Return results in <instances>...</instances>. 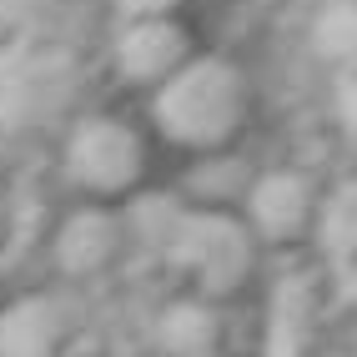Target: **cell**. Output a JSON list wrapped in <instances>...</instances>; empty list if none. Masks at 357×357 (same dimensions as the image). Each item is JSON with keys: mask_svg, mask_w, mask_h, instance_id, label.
I'll return each mask as SVG.
<instances>
[{"mask_svg": "<svg viewBox=\"0 0 357 357\" xmlns=\"http://www.w3.org/2000/svg\"><path fill=\"white\" fill-rule=\"evenodd\" d=\"M252 91L242 66L227 56H192L166 86L151 91V121L172 146L217 156L247 126Z\"/></svg>", "mask_w": 357, "mask_h": 357, "instance_id": "cell-1", "label": "cell"}, {"mask_svg": "<svg viewBox=\"0 0 357 357\" xmlns=\"http://www.w3.org/2000/svg\"><path fill=\"white\" fill-rule=\"evenodd\" d=\"M81 96V61L51 36H6L0 40V136H26L61 121Z\"/></svg>", "mask_w": 357, "mask_h": 357, "instance_id": "cell-2", "label": "cell"}, {"mask_svg": "<svg viewBox=\"0 0 357 357\" xmlns=\"http://www.w3.org/2000/svg\"><path fill=\"white\" fill-rule=\"evenodd\" d=\"M66 181L86 202H111V197H136L146 176V141L141 131L116 111H86L70 121L66 146H61Z\"/></svg>", "mask_w": 357, "mask_h": 357, "instance_id": "cell-3", "label": "cell"}, {"mask_svg": "<svg viewBox=\"0 0 357 357\" xmlns=\"http://www.w3.org/2000/svg\"><path fill=\"white\" fill-rule=\"evenodd\" d=\"M172 267L197 287V297L222 302L247 287L257 267V231L247 227L242 211L227 206H192L172 242Z\"/></svg>", "mask_w": 357, "mask_h": 357, "instance_id": "cell-4", "label": "cell"}, {"mask_svg": "<svg viewBox=\"0 0 357 357\" xmlns=\"http://www.w3.org/2000/svg\"><path fill=\"white\" fill-rule=\"evenodd\" d=\"M192 31L181 26L176 15H161V20H121L111 31V66L116 76L131 81V86H166L176 70L192 61Z\"/></svg>", "mask_w": 357, "mask_h": 357, "instance_id": "cell-5", "label": "cell"}, {"mask_svg": "<svg viewBox=\"0 0 357 357\" xmlns=\"http://www.w3.org/2000/svg\"><path fill=\"white\" fill-rule=\"evenodd\" d=\"M317 192L312 181L292 166H272V172H257L247 186L242 217L257 231V242H297V236L317 231Z\"/></svg>", "mask_w": 357, "mask_h": 357, "instance_id": "cell-6", "label": "cell"}, {"mask_svg": "<svg viewBox=\"0 0 357 357\" xmlns=\"http://www.w3.org/2000/svg\"><path fill=\"white\" fill-rule=\"evenodd\" d=\"M126 247H131L126 217L106 202H81L76 211L61 217V227L51 236L56 272H66V277H101L121 261Z\"/></svg>", "mask_w": 357, "mask_h": 357, "instance_id": "cell-7", "label": "cell"}, {"mask_svg": "<svg viewBox=\"0 0 357 357\" xmlns=\"http://www.w3.org/2000/svg\"><path fill=\"white\" fill-rule=\"evenodd\" d=\"M70 342V312L56 292H26L0 307V357H61Z\"/></svg>", "mask_w": 357, "mask_h": 357, "instance_id": "cell-8", "label": "cell"}, {"mask_svg": "<svg viewBox=\"0 0 357 357\" xmlns=\"http://www.w3.org/2000/svg\"><path fill=\"white\" fill-rule=\"evenodd\" d=\"M222 312L206 297H172L151 317V357H217Z\"/></svg>", "mask_w": 357, "mask_h": 357, "instance_id": "cell-9", "label": "cell"}, {"mask_svg": "<svg viewBox=\"0 0 357 357\" xmlns=\"http://www.w3.org/2000/svg\"><path fill=\"white\" fill-rule=\"evenodd\" d=\"M312 317H317V297L307 277H282L272 307H267V357H307L312 342Z\"/></svg>", "mask_w": 357, "mask_h": 357, "instance_id": "cell-10", "label": "cell"}, {"mask_svg": "<svg viewBox=\"0 0 357 357\" xmlns=\"http://www.w3.org/2000/svg\"><path fill=\"white\" fill-rule=\"evenodd\" d=\"M186 206L181 197H172V192H136L131 202H126V236H131V247H141V252H151V257H172V242H176V231H181V222H186Z\"/></svg>", "mask_w": 357, "mask_h": 357, "instance_id": "cell-11", "label": "cell"}, {"mask_svg": "<svg viewBox=\"0 0 357 357\" xmlns=\"http://www.w3.org/2000/svg\"><path fill=\"white\" fill-rule=\"evenodd\" d=\"M317 247L332 267H352L357 261V176L337 181L317 206Z\"/></svg>", "mask_w": 357, "mask_h": 357, "instance_id": "cell-12", "label": "cell"}, {"mask_svg": "<svg viewBox=\"0 0 357 357\" xmlns=\"http://www.w3.org/2000/svg\"><path fill=\"white\" fill-rule=\"evenodd\" d=\"M307 36H312V51L327 66H342L352 76L357 70V0H322Z\"/></svg>", "mask_w": 357, "mask_h": 357, "instance_id": "cell-13", "label": "cell"}, {"mask_svg": "<svg viewBox=\"0 0 357 357\" xmlns=\"http://www.w3.org/2000/svg\"><path fill=\"white\" fill-rule=\"evenodd\" d=\"M51 6V0H0V31L10 36H26L36 26V15Z\"/></svg>", "mask_w": 357, "mask_h": 357, "instance_id": "cell-14", "label": "cell"}, {"mask_svg": "<svg viewBox=\"0 0 357 357\" xmlns=\"http://www.w3.org/2000/svg\"><path fill=\"white\" fill-rule=\"evenodd\" d=\"M121 20H161V15H176L181 0H111Z\"/></svg>", "mask_w": 357, "mask_h": 357, "instance_id": "cell-15", "label": "cell"}, {"mask_svg": "<svg viewBox=\"0 0 357 357\" xmlns=\"http://www.w3.org/2000/svg\"><path fill=\"white\" fill-rule=\"evenodd\" d=\"M337 121L347 126V136H357V70L342 76V86H337Z\"/></svg>", "mask_w": 357, "mask_h": 357, "instance_id": "cell-16", "label": "cell"}, {"mask_svg": "<svg viewBox=\"0 0 357 357\" xmlns=\"http://www.w3.org/2000/svg\"><path fill=\"white\" fill-rule=\"evenodd\" d=\"M337 282H342V297H347V302L357 307V261H352V267H342V272H337Z\"/></svg>", "mask_w": 357, "mask_h": 357, "instance_id": "cell-17", "label": "cell"}, {"mask_svg": "<svg viewBox=\"0 0 357 357\" xmlns=\"http://www.w3.org/2000/svg\"><path fill=\"white\" fill-rule=\"evenodd\" d=\"M0 222H6V192H0Z\"/></svg>", "mask_w": 357, "mask_h": 357, "instance_id": "cell-18", "label": "cell"}, {"mask_svg": "<svg viewBox=\"0 0 357 357\" xmlns=\"http://www.w3.org/2000/svg\"><path fill=\"white\" fill-rule=\"evenodd\" d=\"M146 357H151V352H146Z\"/></svg>", "mask_w": 357, "mask_h": 357, "instance_id": "cell-19", "label": "cell"}]
</instances>
